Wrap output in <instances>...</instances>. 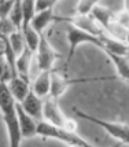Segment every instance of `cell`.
<instances>
[{"instance_id":"6da1fadb","label":"cell","mask_w":129,"mask_h":147,"mask_svg":"<svg viewBox=\"0 0 129 147\" xmlns=\"http://www.w3.org/2000/svg\"><path fill=\"white\" fill-rule=\"evenodd\" d=\"M0 113L3 121L7 127L8 142L11 147H18L21 144V132L17 120V100L10 92L6 81L0 80Z\"/></svg>"},{"instance_id":"7a4b0ae2","label":"cell","mask_w":129,"mask_h":147,"mask_svg":"<svg viewBox=\"0 0 129 147\" xmlns=\"http://www.w3.org/2000/svg\"><path fill=\"white\" fill-rule=\"evenodd\" d=\"M36 136H41L43 139H55L69 144V146H81V147H88L91 143L85 140L84 138H81L77 132H71L67 131L66 128L54 125L51 122L45 121V120H39L37 121V131H36Z\"/></svg>"},{"instance_id":"3957f363","label":"cell","mask_w":129,"mask_h":147,"mask_svg":"<svg viewBox=\"0 0 129 147\" xmlns=\"http://www.w3.org/2000/svg\"><path fill=\"white\" fill-rule=\"evenodd\" d=\"M73 113H74L76 117H78V118H81V120H84V121L92 122V124H95L97 127L103 128L111 138H114L117 140L122 142L125 144H129V125L128 124L103 120V118L95 117V115L89 114V113H85V111L77 109V107L73 109Z\"/></svg>"},{"instance_id":"277c9868","label":"cell","mask_w":129,"mask_h":147,"mask_svg":"<svg viewBox=\"0 0 129 147\" xmlns=\"http://www.w3.org/2000/svg\"><path fill=\"white\" fill-rule=\"evenodd\" d=\"M43 120L51 122L54 125L66 128L71 132L77 131V122L64 114L56 103V99L51 96H45V100H43Z\"/></svg>"},{"instance_id":"5b68a950","label":"cell","mask_w":129,"mask_h":147,"mask_svg":"<svg viewBox=\"0 0 129 147\" xmlns=\"http://www.w3.org/2000/svg\"><path fill=\"white\" fill-rule=\"evenodd\" d=\"M66 40H67V44H69V55H67V59H66V66L70 65V62L73 61V57L77 51L78 45L93 44L99 47V48H102V43H100L99 36H93L91 33L77 29V28H74L71 25H69L67 30H66Z\"/></svg>"},{"instance_id":"8992f818","label":"cell","mask_w":129,"mask_h":147,"mask_svg":"<svg viewBox=\"0 0 129 147\" xmlns=\"http://www.w3.org/2000/svg\"><path fill=\"white\" fill-rule=\"evenodd\" d=\"M109 77H81V78H69L64 76L63 73H59L55 69L51 70V90H50V95L54 99H58L67 91L69 87L76 85V84H84L91 83V81H97V80H104Z\"/></svg>"},{"instance_id":"52a82bcc","label":"cell","mask_w":129,"mask_h":147,"mask_svg":"<svg viewBox=\"0 0 129 147\" xmlns=\"http://www.w3.org/2000/svg\"><path fill=\"white\" fill-rule=\"evenodd\" d=\"M59 59L58 52L52 48L51 43L45 36V33H40L39 45L34 51V62L40 70H52L54 66Z\"/></svg>"},{"instance_id":"ba28073f","label":"cell","mask_w":129,"mask_h":147,"mask_svg":"<svg viewBox=\"0 0 129 147\" xmlns=\"http://www.w3.org/2000/svg\"><path fill=\"white\" fill-rule=\"evenodd\" d=\"M55 21L56 22H66V24L74 26L77 29H81L84 32L91 33L93 36H102L104 33L102 26L97 24L96 19L91 14H77V15H73V17H58V15H55Z\"/></svg>"},{"instance_id":"9c48e42d","label":"cell","mask_w":129,"mask_h":147,"mask_svg":"<svg viewBox=\"0 0 129 147\" xmlns=\"http://www.w3.org/2000/svg\"><path fill=\"white\" fill-rule=\"evenodd\" d=\"M34 52L25 44L24 50L17 55L15 58V69H17V76L25 78L28 81H30L32 78V62Z\"/></svg>"},{"instance_id":"30bf717a","label":"cell","mask_w":129,"mask_h":147,"mask_svg":"<svg viewBox=\"0 0 129 147\" xmlns=\"http://www.w3.org/2000/svg\"><path fill=\"white\" fill-rule=\"evenodd\" d=\"M17 120H18V128L21 132V138H33L36 136L37 131V121L34 117L28 114L25 110L21 107V105L17 102Z\"/></svg>"},{"instance_id":"8fae6325","label":"cell","mask_w":129,"mask_h":147,"mask_svg":"<svg viewBox=\"0 0 129 147\" xmlns=\"http://www.w3.org/2000/svg\"><path fill=\"white\" fill-rule=\"evenodd\" d=\"M18 103L28 114L34 117L36 120H43V98H40L37 94H34V91L32 88L29 90L25 98Z\"/></svg>"},{"instance_id":"7c38bea8","label":"cell","mask_w":129,"mask_h":147,"mask_svg":"<svg viewBox=\"0 0 129 147\" xmlns=\"http://www.w3.org/2000/svg\"><path fill=\"white\" fill-rule=\"evenodd\" d=\"M30 88L40 98H45L50 95L51 90V70H40L30 80Z\"/></svg>"},{"instance_id":"4fadbf2b","label":"cell","mask_w":129,"mask_h":147,"mask_svg":"<svg viewBox=\"0 0 129 147\" xmlns=\"http://www.w3.org/2000/svg\"><path fill=\"white\" fill-rule=\"evenodd\" d=\"M55 21V15H54V8H47V10H41V11H36L34 15L30 19V25L37 33H44L48 25H51Z\"/></svg>"},{"instance_id":"5bb4252c","label":"cell","mask_w":129,"mask_h":147,"mask_svg":"<svg viewBox=\"0 0 129 147\" xmlns=\"http://www.w3.org/2000/svg\"><path fill=\"white\" fill-rule=\"evenodd\" d=\"M99 38H100V43H102V50L104 52H111V54H117V55H129L128 45L125 41L110 37L106 33L99 36Z\"/></svg>"},{"instance_id":"9a60e30c","label":"cell","mask_w":129,"mask_h":147,"mask_svg":"<svg viewBox=\"0 0 129 147\" xmlns=\"http://www.w3.org/2000/svg\"><path fill=\"white\" fill-rule=\"evenodd\" d=\"M7 87H8L10 92L13 94V96L15 98V100L21 102L30 90V81H28V80H25V78H22L19 76H14L7 81Z\"/></svg>"},{"instance_id":"2e32d148","label":"cell","mask_w":129,"mask_h":147,"mask_svg":"<svg viewBox=\"0 0 129 147\" xmlns=\"http://www.w3.org/2000/svg\"><path fill=\"white\" fill-rule=\"evenodd\" d=\"M106 55L109 57L111 63L114 65L117 74L129 83V55H117L111 52H106Z\"/></svg>"},{"instance_id":"e0dca14e","label":"cell","mask_w":129,"mask_h":147,"mask_svg":"<svg viewBox=\"0 0 129 147\" xmlns=\"http://www.w3.org/2000/svg\"><path fill=\"white\" fill-rule=\"evenodd\" d=\"M21 33H22V36H24L25 44L34 52L36 51V48H37V45H39L40 33L36 32V30L32 28L30 24H25V25L21 26Z\"/></svg>"},{"instance_id":"ac0fdd59","label":"cell","mask_w":129,"mask_h":147,"mask_svg":"<svg viewBox=\"0 0 129 147\" xmlns=\"http://www.w3.org/2000/svg\"><path fill=\"white\" fill-rule=\"evenodd\" d=\"M91 15L96 19V22L102 26V29H104V26L114 18V13L110 8H107V7H104V6H100V4L93 7V10L91 11Z\"/></svg>"},{"instance_id":"d6986e66","label":"cell","mask_w":129,"mask_h":147,"mask_svg":"<svg viewBox=\"0 0 129 147\" xmlns=\"http://www.w3.org/2000/svg\"><path fill=\"white\" fill-rule=\"evenodd\" d=\"M7 37H8V43L11 45V48H13L14 52L18 55V54L24 50V47H25V40H24V36H22L21 30H15V32H13L10 36H7Z\"/></svg>"},{"instance_id":"ffe728a7","label":"cell","mask_w":129,"mask_h":147,"mask_svg":"<svg viewBox=\"0 0 129 147\" xmlns=\"http://www.w3.org/2000/svg\"><path fill=\"white\" fill-rule=\"evenodd\" d=\"M102 0H78L76 11L77 14H91L93 7H96Z\"/></svg>"},{"instance_id":"44dd1931","label":"cell","mask_w":129,"mask_h":147,"mask_svg":"<svg viewBox=\"0 0 129 147\" xmlns=\"http://www.w3.org/2000/svg\"><path fill=\"white\" fill-rule=\"evenodd\" d=\"M19 30L15 24L10 19V17H0V33L4 36H10L13 32Z\"/></svg>"},{"instance_id":"7402d4cb","label":"cell","mask_w":129,"mask_h":147,"mask_svg":"<svg viewBox=\"0 0 129 147\" xmlns=\"http://www.w3.org/2000/svg\"><path fill=\"white\" fill-rule=\"evenodd\" d=\"M11 77H13V71H11L10 65L7 63L6 58L3 55H0V80L7 83Z\"/></svg>"},{"instance_id":"603a6c76","label":"cell","mask_w":129,"mask_h":147,"mask_svg":"<svg viewBox=\"0 0 129 147\" xmlns=\"http://www.w3.org/2000/svg\"><path fill=\"white\" fill-rule=\"evenodd\" d=\"M114 21H116L117 24H120L121 26H124L125 29L129 30V10L122 8L121 11L114 13Z\"/></svg>"},{"instance_id":"cb8c5ba5","label":"cell","mask_w":129,"mask_h":147,"mask_svg":"<svg viewBox=\"0 0 129 147\" xmlns=\"http://www.w3.org/2000/svg\"><path fill=\"white\" fill-rule=\"evenodd\" d=\"M58 1L59 0H36L34 10L36 11H41V10H47V8H54Z\"/></svg>"},{"instance_id":"d4e9b609","label":"cell","mask_w":129,"mask_h":147,"mask_svg":"<svg viewBox=\"0 0 129 147\" xmlns=\"http://www.w3.org/2000/svg\"><path fill=\"white\" fill-rule=\"evenodd\" d=\"M15 0H0V17H8Z\"/></svg>"},{"instance_id":"484cf974","label":"cell","mask_w":129,"mask_h":147,"mask_svg":"<svg viewBox=\"0 0 129 147\" xmlns=\"http://www.w3.org/2000/svg\"><path fill=\"white\" fill-rule=\"evenodd\" d=\"M124 8L129 10V0H124Z\"/></svg>"},{"instance_id":"4316f807","label":"cell","mask_w":129,"mask_h":147,"mask_svg":"<svg viewBox=\"0 0 129 147\" xmlns=\"http://www.w3.org/2000/svg\"><path fill=\"white\" fill-rule=\"evenodd\" d=\"M125 43L128 45V51H129V32H128V36H126V40H125Z\"/></svg>"}]
</instances>
